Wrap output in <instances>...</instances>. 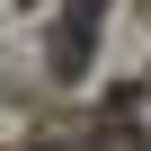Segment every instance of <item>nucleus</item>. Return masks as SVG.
<instances>
[{
  "label": "nucleus",
  "instance_id": "nucleus-1",
  "mask_svg": "<svg viewBox=\"0 0 151 151\" xmlns=\"http://www.w3.org/2000/svg\"><path fill=\"white\" fill-rule=\"evenodd\" d=\"M89 18H98V0H71V9H62V36H53V62H62V71H80V53H89Z\"/></svg>",
  "mask_w": 151,
  "mask_h": 151
}]
</instances>
